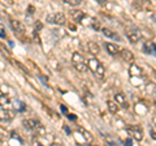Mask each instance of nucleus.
Listing matches in <instances>:
<instances>
[{
	"mask_svg": "<svg viewBox=\"0 0 156 146\" xmlns=\"http://www.w3.org/2000/svg\"><path fill=\"white\" fill-rule=\"evenodd\" d=\"M87 68H89L90 72L96 77L98 80H101L104 77V73H105L104 67L99 60L95 59V57H91V59L87 60Z\"/></svg>",
	"mask_w": 156,
	"mask_h": 146,
	"instance_id": "1",
	"label": "nucleus"
},
{
	"mask_svg": "<svg viewBox=\"0 0 156 146\" xmlns=\"http://www.w3.org/2000/svg\"><path fill=\"white\" fill-rule=\"evenodd\" d=\"M72 64L78 72H81V73H85L87 69H89V68H87V60H85V57L78 52H74L72 55Z\"/></svg>",
	"mask_w": 156,
	"mask_h": 146,
	"instance_id": "2",
	"label": "nucleus"
},
{
	"mask_svg": "<svg viewBox=\"0 0 156 146\" xmlns=\"http://www.w3.org/2000/svg\"><path fill=\"white\" fill-rule=\"evenodd\" d=\"M23 126H25L26 129L31 130V132H34L35 134H44V126H43L39 121L34 120V119H27V120H23Z\"/></svg>",
	"mask_w": 156,
	"mask_h": 146,
	"instance_id": "3",
	"label": "nucleus"
},
{
	"mask_svg": "<svg viewBox=\"0 0 156 146\" xmlns=\"http://www.w3.org/2000/svg\"><path fill=\"white\" fill-rule=\"evenodd\" d=\"M46 20L48 24H55V25H65L66 24V17L64 13H51V14H47Z\"/></svg>",
	"mask_w": 156,
	"mask_h": 146,
	"instance_id": "4",
	"label": "nucleus"
},
{
	"mask_svg": "<svg viewBox=\"0 0 156 146\" xmlns=\"http://www.w3.org/2000/svg\"><path fill=\"white\" fill-rule=\"evenodd\" d=\"M126 130H128V133H129L130 137H133L135 141H140L143 138V130H142L140 126H136V125L128 126Z\"/></svg>",
	"mask_w": 156,
	"mask_h": 146,
	"instance_id": "5",
	"label": "nucleus"
},
{
	"mask_svg": "<svg viewBox=\"0 0 156 146\" xmlns=\"http://www.w3.org/2000/svg\"><path fill=\"white\" fill-rule=\"evenodd\" d=\"M11 26L13 29V31L16 33L17 35H20V37L25 33V26H23V24H21L18 20H12L11 21Z\"/></svg>",
	"mask_w": 156,
	"mask_h": 146,
	"instance_id": "6",
	"label": "nucleus"
},
{
	"mask_svg": "<svg viewBox=\"0 0 156 146\" xmlns=\"http://www.w3.org/2000/svg\"><path fill=\"white\" fill-rule=\"evenodd\" d=\"M126 37H128V39L130 43H136L140 41V38H142V35H140V31L138 30H128L126 31Z\"/></svg>",
	"mask_w": 156,
	"mask_h": 146,
	"instance_id": "7",
	"label": "nucleus"
},
{
	"mask_svg": "<svg viewBox=\"0 0 156 146\" xmlns=\"http://www.w3.org/2000/svg\"><path fill=\"white\" fill-rule=\"evenodd\" d=\"M115 100L117 102V104H119L121 108H128V107H129L128 100H126L125 95H124L122 93H117V94L115 95Z\"/></svg>",
	"mask_w": 156,
	"mask_h": 146,
	"instance_id": "8",
	"label": "nucleus"
},
{
	"mask_svg": "<svg viewBox=\"0 0 156 146\" xmlns=\"http://www.w3.org/2000/svg\"><path fill=\"white\" fill-rule=\"evenodd\" d=\"M105 48H107V51H108L109 55H119V53L121 52L120 50V47L115 45V43H105Z\"/></svg>",
	"mask_w": 156,
	"mask_h": 146,
	"instance_id": "9",
	"label": "nucleus"
},
{
	"mask_svg": "<svg viewBox=\"0 0 156 146\" xmlns=\"http://www.w3.org/2000/svg\"><path fill=\"white\" fill-rule=\"evenodd\" d=\"M121 57H122L125 61H128V63H133L134 61L133 52H131L130 50H128V48H122V50H121Z\"/></svg>",
	"mask_w": 156,
	"mask_h": 146,
	"instance_id": "10",
	"label": "nucleus"
},
{
	"mask_svg": "<svg viewBox=\"0 0 156 146\" xmlns=\"http://www.w3.org/2000/svg\"><path fill=\"white\" fill-rule=\"evenodd\" d=\"M70 16L76 22H81L85 18V13L82 11H80V9H73V11L70 12Z\"/></svg>",
	"mask_w": 156,
	"mask_h": 146,
	"instance_id": "11",
	"label": "nucleus"
},
{
	"mask_svg": "<svg viewBox=\"0 0 156 146\" xmlns=\"http://www.w3.org/2000/svg\"><path fill=\"white\" fill-rule=\"evenodd\" d=\"M78 132L82 134V137H83L85 142H87V144H91L92 142V136H91V133L87 132L85 128H82V126H78Z\"/></svg>",
	"mask_w": 156,
	"mask_h": 146,
	"instance_id": "12",
	"label": "nucleus"
},
{
	"mask_svg": "<svg viewBox=\"0 0 156 146\" xmlns=\"http://www.w3.org/2000/svg\"><path fill=\"white\" fill-rule=\"evenodd\" d=\"M87 50H89V52H91L92 55H98V53L100 52V47H99L98 43L91 41V42L87 43Z\"/></svg>",
	"mask_w": 156,
	"mask_h": 146,
	"instance_id": "13",
	"label": "nucleus"
},
{
	"mask_svg": "<svg viewBox=\"0 0 156 146\" xmlns=\"http://www.w3.org/2000/svg\"><path fill=\"white\" fill-rule=\"evenodd\" d=\"M13 118L12 111H5V110H0V121H8Z\"/></svg>",
	"mask_w": 156,
	"mask_h": 146,
	"instance_id": "14",
	"label": "nucleus"
},
{
	"mask_svg": "<svg viewBox=\"0 0 156 146\" xmlns=\"http://www.w3.org/2000/svg\"><path fill=\"white\" fill-rule=\"evenodd\" d=\"M107 106H108V110L111 114H117L119 111V104H117L116 100H108L107 102Z\"/></svg>",
	"mask_w": 156,
	"mask_h": 146,
	"instance_id": "15",
	"label": "nucleus"
},
{
	"mask_svg": "<svg viewBox=\"0 0 156 146\" xmlns=\"http://www.w3.org/2000/svg\"><path fill=\"white\" fill-rule=\"evenodd\" d=\"M103 34H104L105 37L111 38V39H115V41H119V39H120V35H119V34H116L115 31L109 30V29H103Z\"/></svg>",
	"mask_w": 156,
	"mask_h": 146,
	"instance_id": "16",
	"label": "nucleus"
},
{
	"mask_svg": "<svg viewBox=\"0 0 156 146\" xmlns=\"http://www.w3.org/2000/svg\"><path fill=\"white\" fill-rule=\"evenodd\" d=\"M9 103H11V100H9L8 95H5L3 91H0V106H7Z\"/></svg>",
	"mask_w": 156,
	"mask_h": 146,
	"instance_id": "17",
	"label": "nucleus"
},
{
	"mask_svg": "<svg viewBox=\"0 0 156 146\" xmlns=\"http://www.w3.org/2000/svg\"><path fill=\"white\" fill-rule=\"evenodd\" d=\"M143 50H144V52H147V53H154V45L152 43H150V42H147L144 45V47H143Z\"/></svg>",
	"mask_w": 156,
	"mask_h": 146,
	"instance_id": "18",
	"label": "nucleus"
},
{
	"mask_svg": "<svg viewBox=\"0 0 156 146\" xmlns=\"http://www.w3.org/2000/svg\"><path fill=\"white\" fill-rule=\"evenodd\" d=\"M62 2L69 4V5H72V7H77V5H80V4L82 3V0H62Z\"/></svg>",
	"mask_w": 156,
	"mask_h": 146,
	"instance_id": "19",
	"label": "nucleus"
},
{
	"mask_svg": "<svg viewBox=\"0 0 156 146\" xmlns=\"http://www.w3.org/2000/svg\"><path fill=\"white\" fill-rule=\"evenodd\" d=\"M13 64H14V65H17V67L20 68V69H22V71H23V73H27V71H26V69H25V68H23V67H22V64H20V63H18V61H16V60H13Z\"/></svg>",
	"mask_w": 156,
	"mask_h": 146,
	"instance_id": "20",
	"label": "nucleus"
},
{
	"mask_svg": "<svg viewBox=\"0 0 156 146\" xmlns=\"http://www.w3.org/2000/svg\"><path fill=\"white\" fill-rule=\"evenodd\" d=\"M14 106H16L18 110H23V108H25V106L22 104V102H18V100H17V102H14Z\"/></svg>",
	"mask_w": 156,
	"mask_h": 146,
	"instance_id": "21",
	"label": "nucleus"
},
{
	"mask_svg": "<svg viewBox=\"0 0 156 146\" xmlns=\"http://www.w3.org/2000/svg\"><path fill=\"white\" fill-rule=\"evenodd\" d=\"M91 26L94 27L95 30H99V27H100V24H98V22H96V21L94 20V21H92V25H91Z\"/></svg>",
	"mask_w": 156,
	"mask_h": 146,
	"instance_id": "22",
	"label": "nucleus"
},
{
	"mask_svg": "<svg viewBox=\"0 0 156 146\" xmlns=\"http://www.w3.org/2000/svg\"><path fill=\"white\" fill-rule=\"evenodd\" d=\"M60 108H61V111H62V114H64V115H66V116L69 115V112H68V110L65 108V106H61Z\"/></svg>",
	"mask_w": 156,
	"mask_h": 146,
	"instance_id": "23",
	"label": "nucleus"
},
{
	"mask_svg": "<svg viewBox=\"0 0 156 146\" xmlns=\"http://www.w3.org/2000/svg\"><path fill=\"white\" fill-rule=\"evenodd\" d=\"M150 134H151V137H152L154 140H156V132L155 130H150Z\"/></svg>",
	"mask_w": 156,
	"mask_h": 146,
	"instance_id": "24",
	"label": "nucleus"
},
{
	"mask_svg": "<svg viewBox=\"0 0 156 146\" xmlns=\"http://www.w3.org/2000/svg\"><path fill=\"white\" fill-rule=\"evenodd\" d=\"M95 2H96V3H99L100 5H104V4L107 3V0H95Z\"/></svg>",
	"mask_w": 156,
	"mask_h": 146,
	"instance_id": "25",
	"label": "nucleus"
},
{
	"mask_svg": "<svg viewBox=\"0 0 156 146\" xmlns=\"http://www.w3.org/2000/svg\"><path fill=\"white\" fill-rule=\"evenodd\" d=\"M34 12V8H33V5H30L29 7V13H33Z\"/></svg>",
	"mask_w": 156,
	"mask_h": 146,
	"instance_id": "26",
	"label": "nucleus"
},
{
	"mask_svg": "<svg viewBox=\"0 0 156 146\" xmlns=\"http://www.w3.org/2000/svg\"><path fill=\"white\" fill-rule=\"evenodd\" d=\"M68 116H69V119H72V120L76 119V116H73V115H68Z\"/></svg>",
	"mask_w": 156,
	"mask_h": 146,
	"instance_id": "27",
	"label": "nucleus"
}]
</instances>
